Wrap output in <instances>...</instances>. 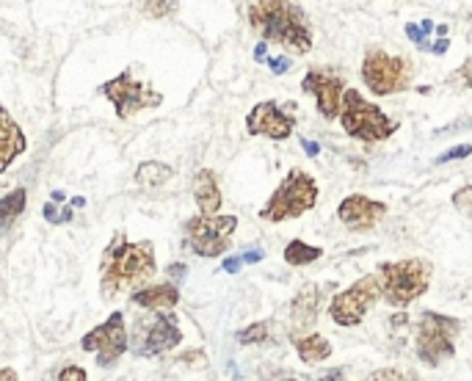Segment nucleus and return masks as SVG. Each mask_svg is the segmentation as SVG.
Listing matches in <instances>:
<instances>
[{
  "mask_svg": "<svg viewBox=\"0 0 472 381\" xmlns=\"http://www.w3.org/2000/svg\"><path fill=\"white\" fill-rule=\"evenodd\" d=\"M0 381H20L14 368H0Z\"/></svg>",
  "mask_w": 472,
  "mask_h": 381,
  "instance_id": "obj_35",
  "label": "nucleus"
},
{
  "mask_svg": "<svg viewBox=\"0 0 472 381\" xmlns=\"http://www.w3.org/2000/svg\"><path fill=\"white\" fill-rule=\"evenodd\" d=\"M249 25L260 36V42H276L287 53L304 56L312 50V28L302 6L287 0H260L249 4Z\"/></svg>",
  "mask_w": 472,
  "mask_h": 381,
  "instance_id": "obj_2",
  "label": "nucleus"
},
{
  "mask_svg": "<svg viewBox=\"0 0 472 381\" xmlns=\"http://www.w3.org/2000/svg\"><path fill=\"white\" fill-rule=\"evenodd\" d=\"M318 182L312 174L302 172V169H290L287 177L276 185V190L271 194V199L263 205L260 218L279 224L287 218H299L304 213H310L318 205Z\"/></svg>",
  "mask_w": 472,
  "mask_h": 381,
  "instance_id": "obj_4",
  "label": "nucleus"
},
{
  "mask_svg": "<svg viewBox=\"0 0 472 381\" xmlns=\"http://www.w3.org/2000/svg\"><path fill=\"white\" fill-rule=\"evenodd\" d=\"M100 94L114 102L117 117L125 122L133 120L144 108H158L163 102V94L155 92V86H150L147 81H135L127 69L122 75H117V78L105 81L100 86Z\"/></svg>",
  "mask_w": 472,
  "mask_h": 381,
  "instance_id": "obj_9",
  "label": "nucleus"
},
{
  "mask_svg": "<svg viewBox=\"0 0 472 381\" xmlns=\"http://www.w3.org/2000/svg\"><path fill=\"white\" fill-rule=\"evenodd\" d=\"M302 144H304V152H307L310 158H315V155H318V144H312V141H302Z\"/></svg>",
  "mask_w": 472,
  "mask_h": 381,
  "instance_id": "obj_37",
  "label": "nucleus"
},
{
  "mask_svg": "<svg viewBox=\"0 0 472 381\" xmlns=\"http://www.w3.org/2000/svg\"><path fill=\"white\" fill-rule=\"evenodd\" d=\"M318 310H320V288L307 285L299 290L293 304H290V318H293L299 329H310L318 321Z\"/></svg>",
  "mask_w": 472,
  "mask_h": 381,
  "instance_id": "obj_19",
  "label": "nucleus"
},
{
  "mask_svg": "<svg viewBox=\"0 0 472 381\" xmlns=\"http://www.w3.org/2000/svg\"><path fill=\"white\" fill-rule=\"evenodd\" d=\"M302 89L315 97L323 120H337L340 117V105H343V94H345V81L343 78H337V75H332V72H323V69H312V72L304 75Z\"/></svg>",
  "mask_w": 472,
  "mask_h": 381,
  "instance_id": "obj_13",
  "label": "nucleus"
},
{
  "mask_svg": "<svg viewBox=\"0 0 472 381\" xmlns=\"http://www.w3.org/2000/svg\"><path fill=\"white\" fill-rule=\"evenodd\" d=\"M83 205H86L83 197H75V199H72V208H83Z\"/></svg>",
  "mask_w": 472,
  "mask_h": 381,
  "instance_id": "obj_39",
  "label": "nucleus"
},
{
  "mask_svg": "<svg viewBox=\"0 0 472 381\" xmlns=\"http://www.w3.org/2000/svg\"><path fill=\"white\" fill-rule=\"evenodd\" d=\"M318 257H323V252L318 246H310L304 241H290L284 246V262L287 265H310L315 262Z\"/></svg>",
  "mask_w": 472,
  "mask_h": 381,
  "instance_id": "obj_23",
  "label": "nucleus"
},
{
  "mask_svg": "<svg viewBox=\"0 0 472 381\" xmlns=\"http://www.w3.org/2000/svg\"><path fill=\"white\" fill-rule=\"evenodd\" d=\"M268 61V66H271V72H276V75H284L287 69H290V58H266Z\"/></svg>",
  "mask_w": 472,
  "mask_h": 381,
  "instance_id": "obj_32",
  "label": "nucleus"
},
{
  "mask_svg": "<svg viewBox=\"0 0 472 381\" xmlns=\"http://www.w3.org/2000/svg\"><path fill=\"white\" fill-rule=\"evenodd\" d=\"M282 381H296V378H282Z\"/></svg>",
  "mask_w": 472,
  "mask_h": 381,
  "instance_id": "obj_41",
  "label": "nucleus"
},
{
  "mask_svg": "<svg viewBox=\"0 0 472 381\" xmlns=\"http://www.w3.org/2000/svg\"><path fill=\"white\" fill-rule=\"evenodd\" d=\"M135 332V351L141 357H161L183 342V332H179L177 318L171 313H153L150 318H141Z\"/></svg>",
  "mask_w": 472,
  "mask_h": 381,
  "instance_id": "obj_12",
  "label": "nucleus"
},
{
  "mask_svg": "<svg viewBox=\"0 0 472 381\" xmlns=\"http://www.w3.org/2000/svg\"><path fill=\"white\" fill-rule=\"evenodd\" d=\"M240 265H243V260H240V257H227L222 269H224L227 274H235V271H240Z\"/></svg>",
  "mask_w": 472,
  "mask_h": 381,
  "instance_id": "obj_33",
  "label": "nucleus"
},
{
  "mask_svg": "<svg viewBox=\"0 0 472 381\" xmlns=\"http://www.w3.org/2000/svg\"><path fill=\"white\" fill-rule=\"evenodd\" d=\"M45 218H48L50 224H66V221H72V210H69V208L56 210V205H45Z\"/></svg>",
  "mask_w": 472,
  "mask_h": 381,
  "instance_id": "obj_29",
  "label": "nucleus"
},
{
  "mask_svg": "<svg viewBox=\"0 0 472 381\" xmlns=\"http://www.w3.org/2000/svg\"><path fill=\"white\" fill-rule=\"evenodd\" d=\"M453 208L472 218V182L456 190V194H453Z\"/></svg>",
  "mask_w": 472,
  "mask_h": 381,
  "instance_id": "obj_27",
  "label": "nucleus"
},
{
  "mask_svg": "<svg viewBox=\"0 0 472 381\" xmlns=\"http://www.w3.org/2000/svg\"><path fill=\"white\" fill-rule=\"evenodd\" d=\"M53 202H64V190H53Z\"/></svg>",
  "mask_w": 472,
  "mask_h": 381,
  "instance_id": "obj_40",
  "label": "nucleus"
},
{
  "mask_svg": "<svg viewBox=\"0 0 472 381\" xmlns=\"http://www.w3.org/2000/svg\"><path fill=\"white\" fill-rule=\"evenodd\" d=\"M337 120H340L343 130L351 138L365 141V144L387 141L398 130V122H392L376 102H368L356 89H348L343 94V105H340Z\"/></svg>",
  "mask_w": 472,
  "mask_h": 381,
  "instance_id": "obj_5",
  "label": "nucleus"
},
{
  "mask_svg": "<svg viewBox=\"0 0 472 381\" xmlns=\"http://www.w3.org/2000/svg\"><path fill=\"white\" fill-rule=\"evenodd\" d=\"M387 213H389V208L384 202H376V199L362 197V194L345 197L337 208V218L351 233H371Z\"/></svg>",
  "mask_w": 472,
  "mask_h": 381,
  "instance_id": "obj_15",
  "label": "nucleus"
},
{
  "mask_svg": "<svg viewBox=\"0 0 472 381\" xmlns=\"http://www.w3.org/2000/svg\"><path fill=\"white\" fill-rule=\"evenodd\" d=\"M194 199H197L202 216H219L224 197H222V188H219V180H215L213 169H199V174L194 180Z\"/></svg>",
  "mask_w": 472,
  "mask_h": 381,
  "instance_id": "obj_17",
  "label": "nucleus"
},
{
  "mask_svg": "<svg viewBox=\"0 0 472 381\" xmlns=\"http://www.w3.org/2000/svg\"><path fill=\"white\" fill-rule=\"evenodd\" d=\"M296 351L302 362L315 365V362H323L332 357V342L320 334H304V337H296Z\"/></svg>",
  "mask_w": 472,
  "mask_h": 381,
  "instance_id": "obj_20",
  "label": "nucleus"
},
{
  "mask_svg": "<svg viewBox=\"0 0 472 381\" xmlns=\"http://www.w3.org/2000/svg\"><path fill=\"white\" fill-rule=\"evenodd\" d=\"M25 205H28L25 188H14L6 197H0V230H9V226L25 213Z\"/></svg>",
  "mask_w": 472,
  "mask_h": 381,
  "instance_id": "obj_21",
  "label": "nucleus"
},
{
  "mask_svg": "<svg viewBox=\"0 0 472 381\" xmlns=\"http://www.w3.org/2000/svg\"><path fill=\"white\" fill-rule=\"evenodd\" d=\"M169 277H171V279L186 277V265H169Z\"/></svg>",
  "mask_w": 472,
  "mask_h": 381,
  "instance_id": "obj_36",
  "label": "nucleus"
},
{
  "mask_svg": "<svg viewBox=\"0 0 472 381\" xmlns=\"http://www.w3.org/2000/svg\"><path fill=\"white\" fill-rule=\"evenodd\" d=\"M240 260H243V265H246V262H260V260H263V252H260V249L243 252V254H240Z\"/></svg>",
  "mask_w": 472,
  "mask_h": 381,
  "instance_id": "obj_34",
  "label": "nucleus"
},
{
  "mask_svg": "<svg viewBox=\"0 0 472 381\" xmlns=\"http://www.w3.org/2000/svg\"><path fill=\"white\" fill-rule=\"evenodd\" d=\"M81 349L86 354H94L97 368H111L114 362H119L122 354L127 351L125 315L122 313H111L105 323H100L92 332H86L83 340H81Z\"/></svg>",
  "mask_w": 472,
  "mask_h": 381,
  "instance_id": "obj_11",
  "label": "nucleus"
},
{
  "mask_svg": "<svg viewBox=\"0 0 472 381\" xmlns=\"http://www.w3.org/2000/svg\"><path fill=\"white\" fill-rule=\"evenodd\" d=\"M368 381H420L415 370H401V368H379L368 376Z\"/></svg>",
  "mask_w": 472,
  "mask_h": 381,
  "instance_id": "obj_25",
  "label": "nucleus"
},
{
  "mask_svg": "<svg viewBox=\"0 0 472 381\" xmlns=\"http://www.w3.org/2000/svg\"><path fill=\"white\" fill-rule=\"evenodd\" d=\"M461 323L442 313H423L417 323V357L428 368H440L456 357V334Z\"/></svg>",
  "mask_w": 472,
  "mask_h": 381,
  "instance_id": "obj_6",
  "label": "nucleus"
},
{
  "mask_svg": "<svg viewBox=\"0 0 472 381\" xmlns=\"http://www.w3.org/2000/svg\"><path fill=\"white\" fill-rule=\"evenodd\" d=\"M456 78L464 84V86H469L472 89V58H467L461 66H459V72H456Z\"/></svg>",
  "mask_w": 472,
  "mask_h": 381,
  "instance_id": "obj_31",
  "label": "nucleus"
},
{
  "mask_svg": "<svg viewBox=\"0 0 472 381\" xmlns=\"http://www.w3.org/2000/svg\"><path fill=\"white\" fill-rule=\"evenodd\" d=\"M235 216H194L186 221V244L199 257H222L232 246Z\"/></svg>",
  "mask_w": 472,
  "mask_h": 381,
  "instance_id": "obj_8",
  "label": "nucleus"
},
{
  "mask_svg": "<svg viewBox=\"0 0 472 381\" xmlns=\"http://www.w3.org/2000/svg\"><path fill=\"white\" fill-rule=\"evenodd\" d=\"M158 271L155 262V244L138 241L130 244L125 233H117V238L105 246L100 260V290L105 298H111L125 290H141Z\"/></svg>",
  "mask_w": 472,
  "mask_h": 381,
  "instance_id": "obj_1",
  "label": "nucleus"
},
{
  "mask_svg": "<svg viewBox=\"0 0 472 381\" xmlns=\"http://www.w3.org/2000/svg\"><path fill=\"white\" fill-rule=\"evenodd\" d=\"M174 177V169L163 161H144L138 169H135V182L141 188H161L166 185L169 180Z\"/></svg>",
  "mask_w": 472,
  "mask_h": 381,
  "instance_id": "obj_22",
  "label": "nucleus"
},
{
  "mask_svg": "<svg viewBox=\"0 0 472 381\" xmlns=\"http://www.w3.org/2000/svg\"><path fill=\"white\" fill-rule=\"evenodd\" d=\"M379 285H381V298L395 310L409 307L412 301L425 296L431 288L433 265L423 257H406V260H392L379 265Z\"/></svg>",
  "mask_w": 472,
  "mask_h": 381,
  "instance_id": "obj_3",
  "label": "nucleus"
},
{
  "mask_svg": "<svg viewBox=\"0 0 472 381\" xmlns=\"http://www.w3.org/2000/svg\"><path fill=\"white\" fill-rule=\"evenodd\" d=\"M469 152H472V146H469V144H461V146H456V149H448L445 155H440L437 164H448V161H456V158H467Z\"/></svg>",
  "mask_w": 472,
  "mask_h": 381,
  "instance_id": "obj_30",
  "label": "nucleus"
},
{
  "mask_svg": "<svg viewBox=\"0 0 472 381\" xmlns=\"http://www.w3.org/2000/svg\"><path fill=\"white\" fill-rule=\"evenodd\" d=\"M56 381H89V376H86V370L78 368V365H66V368H61V373H58Z\"/></svg>",
  "mask_w": 472,
  "mask_h": 381,
  "instance_id": "obj_28",
  "label": "nucleus"
},
{
  "mask_svg": "<svg viewBox=\"0 0 472 381\" xmlns=\"http://www.w3.org/2000/svg\"><path fill=\"white\" fill-rule=\"evenodd\" d=\"M266 48H268L266 42H260L258 48H254V56H258V61H266Z\"/></svg>",
  "mask_w": 472,
  "mask_h": 381,
  "instance_id": "obj_38",
  "label": "nucleus"
},
{
  "mask_svg": "<svg viewBox=\"0 0 472 381\" xmlns=\"http://www.w3.org/2000/svg\"><path fill=\"white\" fill-rule=\"evenodd\" d=\"M25 149H28V138L22 128L14 122L12 113L0 105V174H4Z\"/></svg>",
  "mask_w": 472,
  "mask_h": 381,
  "instance_id": "obj_16",
  "label": "nucleus"
},
{
  "mask_svg": "<svg viewBox=\"0 0 472 381\" xmlns=\"http://www.w3.org/2000/svg\"><path fill=\"white\" fill-rule=\"evenodd\" d=\"M293 128H296V120L284 113L276 102L266 100V102H258L246 117V130L251 136H266L271 141H284L293 136Z\"/></svg>",
  "mask_w": 472,
  "mask_h": 381,
  "instance_id": "obj_14",
  "label": "nucleus"
},
{
  "mask_svg": "<svg viewBox=\"0 0 472 381\" xmlns=\"http://www.w3.org/2000/svg\"><path fill=\"white\" fill-rule=\"evenodd\" d=\"M268 337H271V329H268L266 321L251 323V326H246V329L238 334V340L243 342V346H260V342H266Z\"/></svg>",
  "mask_w": 472,
  "mask_h": 381,
  "instance_id": "obj_24",
  "label": "nucleus"
},
{
  "mask_svg": "<svg viewBox=\"0 0 472 381\" xmlns=\"http://www.w3.org/2000/svg\"><path fill=\"white\" fill-rule=\"evenodd\" d=\"M133 304L144 310H153V313H163L171 310L179 304V290L174 282H163V285H147L133 293Z\"/></svg>",
  "mask_w": 472,
  "mask_h": 381,
  "instance_id": "obj_18",
  "label": "nucleus"
},
{
  "mask_svg": "<svg viewBox=\"0 0 472 381\" xmlns=\"http://www.w3.org/2000/svg\"><path fill=\"white\" fill-rule=\"evenodd\" d=\"M381 298V285L376 274L356 279L351 288L337 293L329 304V318L337 326H359L365 315L373 310V304Z\"/></svg>",
  "mask_w": 472,
  "mask_h": 381,
  "instance_id": "obj_10",
  "label": "nucleus"
},
{
  "mask_svg": "<svg viewBox=\"0 0 472 381\" xmlns=\"http://www.w3.org/2000/svg\"><path fill=\"white\" fill-rule=\"evenodd\" d=\"M412 64L401 56H389L384 50H373L362 61V81L365 86L376 94V97H387V94H398L409 89L412 84Z\"/></svg>",
  "mask_w": 472,
  "mask_h": 381,
  "instance_id": "obj_7",
  "label": "nucleus"
},
{
  "mask_svg": "<svg viewBox=\"0 0 472 381\" xmlns=\"http://www.w3.org/2000/svg\"><path fill=\"white\" fill-rule=\"evenodd\" d=\"M329 381H343V378H329Z\"/></svg>",
  "mask_w": 472,
  "mask_h": 381,
  "instance_id": "obj_42",
  "label": "nucleus"
},
{
  "mask_svg": "<svg viewBox=\"0 0 472 381\" xmlns=\"http://www.w3.org/2000/svg\"><path fill=\"white\" fill-rule=\"evenodd\" d=\"M138 9L147 17H166V14H174L179 4H174V0H158V4H141Z\"/></svg>",
  "mask_w": 472,
  "mask_h": 381,
  "instance_id": "obj_26",
  "label": "nucleus"
}]
</instances>
